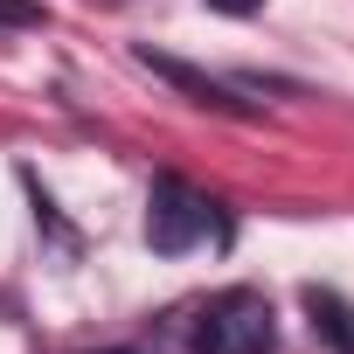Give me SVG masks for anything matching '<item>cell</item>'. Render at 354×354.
Segmentation results:
<instances>
[{
    "label": "cell",
    "instance_id": "obj_7",
    "mask_svg": "<svg viewBox=\"0 0 354 354\" xmlns=\"http://www.w3.org/2000/svg\"><path fill=\"white\" fill-rule=\"evenodd\" d=\"M104 354H139V347H104Z\"/></svg>",
    "mask_w": 354,
    "mask_h": 354
},
{
    "label": "cell",
    "instance_id": "obj_4",
    "mask_svg": "<svg viewBox=\"0 0 354 354\" xmlns=\"http://www.w3.org/2000/svg\"><path fill=\"white\" fill-rule=\"evenodd\" d=\"M306 306H313V326H326V340H333L340 354H354V313H347L333 292H306Z\"/></svg>",
    "mask_w": 354,
    "mask_h": 354
},
{
    "label": "cell",
    "instance_id": "obj_3",
    "mask_svg": "<svg viewBox=\"0 0 354 354\" xmlns=\"http://www.w3.org/2000/svg\"><path fill=\"white\" fill-rule=\"evenodd\" d=\"M146 63H153V70H160L167 84H181V91H188L195 104H216V111H236V97H230L223 84H209L202 70H188V63H167V56H146Z\"/></svg>",
    "mask_w": 354,
    "mask_h": 354
},
{
    "label": "cell",
    "instance_id": "obj_6",
    "mask_svg": "<svg viewBox=\"0 0 354 354\" xmlns=\"http://www.w3.org/2000/svg\"><path fill=\"white\" fill-rule=\"evenodd\" d=\"M209 8H216V15H257L264 0H209Z\"/></svg>",
    "mask_w": 354,
    "mask_h": 354
},
{
    "label": "cell",
    "instance_id": "obj_5",
    "mask_svg": "<svg viewBox=\"0 0 354 354\" xmlns=\"http://www.w3.org/2000/svg\"><path fill=\"white\" fill-rule=\"evenodd\" d=\"M28 21H35L28 0H0V28H28Z\"/></svg>",
    "mask_w": 354,
    "mask_h": 354
},
{
    "label": "cell",
    "instance_id": "obj_1",
    "mask_svg": "<svg viewBox=\"0 0 354 354\" xmlns=\"http://www.w3.org/2000/svg\"><path fill=\"white\" fill-rule=\"evenodd\" d=\"M216 230H223V209L202 188H188L181 174H160V181H153V195H146V243L160 257H181V250L209 243Z\"/></svg>",
    "mask_w": 354,
    "mask_h": 354
},
{
    "label": "cell",
    "instance_id": "obj_2",
    "mask_svg": "<svg viewBox=\"0 0 354 354\" xmlns=\"http://www.w3.org/2000/svg\"><path fill=\"white\" fill-rule=\"evenodd\" d=\"M271 340H278V319L264 292H223L195 319V354H271Z\"/></svg>",
    "mask_w": 354,
    "mask_h": 354
}]
</instances>
